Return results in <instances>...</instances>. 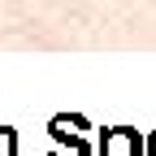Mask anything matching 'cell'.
Here are the masks:
<instances>
[{
  "label": "cell",
  "mask_w": 156,
  "mask_h": 156,
  "mask_svg": "<svg viewBox=\"0 0 156 156\" xmlns=\"http://www.w3.org/2000/svg\"><path fill=\"white\" fill-rule=\"evenodd\" d=\"M83 130H87V117H78V113H56L52 122H48V134H52V156H91V143L83 139Z\"/></svg>",
  "instance_id": "1"
},
{
  "label": "cell",
  "mask_w": 156,
  "mask_h": 156,
  "mask_svg": "<svg viewBox=\"0 0 156 156\" xmlns=\"http://www.w3.org/2000/svg\"><path fill=\"white\" fill-rule=\"evenodd\" d=\"M100 156H143V134L134 126H113L100 134Z\"/></svg>",
  "instance_id": "2"
},
{
  "label": "cell",
  "mask_w": 156,
  "mask_h": 156,
  "mask_svg": "<svg viewBox=\"0 0 156 156\" xmlns=\"http://www.w3.org/2000/svg\"><path fill=\"white\" fill-rule=\"evenodd\" d=\"M0 156H17V130L0 126Z\"/></svg>",
  "instance_id": "3"
},
{
  "label": "cell",
  "mask_w": 156,
  "mask_h": 156,
  "mask_svg": "<svg viewBox=\"0 0 156 156\" xmlns=\"http://www.w3.org/2000/svg\"><path fill=\"white\" fill-rule=\"evenodd\" d=\"M143 156H156V130L143 134Z\"/></svg>",
  "instance_id": "4"
}]
</instances>
